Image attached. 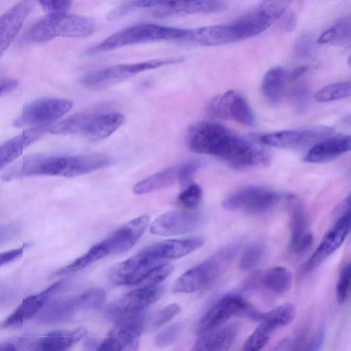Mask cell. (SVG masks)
<instances>
[{"mask_svg": "<svg viewBox=\"0 0 351 351\" xmlns=\"http://www.w3.org/2000/svg\"><path fill=\"white\" fill-rule=\"evenodd\" d=\"M289 3L287 1H263L242 15L232 23L239 40L264 32L285 14Z\"/></svg>", "mask_w": 351, "mask_h": 351, "instance_id": "obj_7", "label": "cell"}, {"mask_svg": "<svg viewBox=\"0 0 351 351\" xmlns=\"http://www.w3.org/2000/svg\"><path fill=\"white\" fill-rule=\"evenodd\" d=\"M86 333L84 327L52 331L36 340L31 345L29 351H68Z\"/></svg>", "mask_w": 351, "mask_h": 351, "instance_id": "obj_24", "label": "cell"}, {"mask_svg": "<svg viewBox=\"0 0 351 351\" xmlns=\"http://www.w3.org/2000/svg\"><path fill=\"white\" fill-rule=\"evenodd\" d=\"M239 245L224 247L199 265L182 274L173 287L174 293H193L211 285L224 268L234 258Z\"/></svg>", "mask_w": 351, "mask_h": 351, "instance_id": "obj_5", "label": "cell"}, {"mask_svg": "<svg viewBox=\"0 0 351 351\" xmlns=\"http://www.w3.org/2000/svg\"><path fill=\"white\" fill-rule=\"evenodd\" d=\"M143 326L144 315L142 311L117 319L116 324L110 334L121 342L122 351H137Z\"/></svg>", "mask_w": 351, "mask_h": 351, "instance_id": "obj_23", "label": "cell"}, {"mask_svg": "<svg viewBox=\"0 0 351 351\" xmlns=\"http://www.w3.org/2000/svg\"><path fill=\"white\" fill-rule=\"evenodd\" d=\"M238 40L239 38L232 24L187 29L184 39V41L203 46L221 45Z\"/></svg>", "mask_w": 351, "mask_h": 351, "instance_id": "obj_22", "label": "cell"}, {"mask_svg": "<svg viewBox=\"0 0 351 351\" xmlns=\"http://www.w3.org/2000/svg\"><path fill=\"white\" fill-rule=\"evenodd\" d=\"M181 328V324L176 323L162 330L155 338L156 346L164 348L172 344L178 338Z\"/></svg>", "mask_w": 351, "mask_h": 351, "instance_id": "obj_42", "label": "cell"}, {"mask_svg": "<svg viewBox=\"0 0 351 351\" xmlns=\"http://www.w3.org/2000/svg\"><path fill=\"white\" fill-rule=\"evenodd\" d=\"M202 166V162L199 160H191L180 163L178 173V183L182 186H186L190 184L193 176Z\"/></svg>", "mask_w": 351, "mask_h": 351, "instance_id": "obj_43", "label": "cell"}, {"mask_svg": "<svg viewBox=\"0 0 351 351\" xmlns=\"http://www.w3.org/2000/svg\"><path fill=\"white\" fill-rule=\"evenodd\" d=\"M40 6L48 14L66 13L71 8V1L42 0L39 1Z\"/></svg>", "mask_w": 351, "mask_h": 351, "instance_id": "obj_45", "label": "cell"}, {"mask_svg": "<svg viewBox=\"0 0 351 351\" xmlns=\"http://www.w3.org/2000/svg\"><path fill=\"white\" fill-rule=\"evenodd\" d=\"M308 95V88L305 84H302L294 93V103L296 108L300 111L304 110L306 105Z\"/></svg>", "mask_w": 351, "mask_h": 351, "instance_id": "obj_48", "label": "cell"}, {"mask_svg": "<svg viewBox=\"0 0 351 351\" xmlns=\"http://www.w3.org/2000/svg\"><path fill=\"white\" fill-rule=\"evenodd\" d=\"M186 33L187 29L139 23L114 33L88 51L97 53L135 44L169 40H184Z\"/></svg>", "mask_w": 351, "mask_h": 351, "instance_id": "obj_4", "label": "cell"}, {"mask_svg": "<svg viewBox=\"0 0 351 351\" xmlns=\"http://www.w3.org/2000/svg\"><path fill=\"white\" fill-rule=\"evenodd\" d=\"M281 198L278 192L261 186L242 187L227 196L222 202L228 210L261 213L276 204Z\"/></svg>", "mask_w": 351, "mask_h": 351, "instance_id": "obj_11", "label": "cell"}, {"mask_svg": "<svg viewBox=\"0 0 351 351\" xmlns=\"http://www.w3.org/2000/svg\"><path fill=\"white\" fill-rule=\"evenodd\" d=\"M180 165L169 167L138 182L134 186L133 192L138 195L148 193L178 182Z\"/></svg>", "mask_w": 351, "mask_h": 351, "instance_id": "obj_31", "label": "cell"}, {"mask_svg": "<svg viewBox=\"0 0 351 351\" xmlns=\"http://www.w3.org/2000/svg\"><path fill=\"white\" fill-rule=\"evenodd\" d=\"M96 351H122V345L116 337L109 334Z\"/></svg>", "mask_w": 351, "mask_h": 351, "instance_id": "obj_47", "label": "cell"}, {"mask_svg": "<svg viewBox=\"0 0 351 351\" xmlns=\"http://www.w3.org/2000/svg\"><path fill=\"white\" fill-rule=\"evenodd\" d=\"M226 7L227 3L221 1H149L148 4V8L153 10V14L160 17L215 13L223 10Z\"/></svg>", "mask_w": 351, "mask_h": 351, "instance_id": "obj_16", "label": "cell"}, {"mask_svg": "<svg viewBox=\"0 0 351 351\" xmlns=\"http://www.w3.org/2000/svg\"><path fill=\"white\" fill-rule=\"evenodd\" d=\"M181 307L177 303L167 305L154 317L152 326L158 328L171 320L180 311Z\"/></svg>", "mask_w": 351, "mask_h": 351, "instance_id": "obj_44", "label": "cell"}, {"mask_svg": "<svg viewBox=\"0 0 351 351\" xmlns=\"http://www.w3.org/2000/svg\"><path fill=\"white\" fill-rule=\"evenodd\" d=\"M17 80L10 77L0 78V96L12 92L17 88Z\"/></svg>", "mask_w": 351, "mask_h": 351, "instance_id": "obj_50", "label": "cell"}, {"mask_svg": "<svg viewBox=\"0 0 351 351\" xmlns=\"http://www.w3.org/2000/svg\"><path fill=\"white\" fill-rule=\"evenodd\" d=\"M15 229L11 226H0V245L14 237Z\"/></svg>", "mask_w": 351, "mask_h": 351, "instance_id": "obj_51", "label": "cell"}, {"mask_svg": "<svg viewBox=\"0 0 351 351\" xmlns=\"http://www.w3.org/2000/svg\"><path fill=\"white\" fill-rule=\"evenodd\" d=\"M308 68L306 66H300L295 68L290 75H289V79L291 81H294L299 78L300 76L303 75L308 71Z\"/></svg>", "mask_w": 351, "mask_h": 351, "instance_id": "obj_52", "label": "cell"}, {"mask_svg": "<svg viewBox=\"0 0 351 351\" xmlns=\"http://www.w3.org/2000/svg\"><path fill=\"white\" fill-rule=\"evenodd\" d=\"M350 38L351 19L350 15H346L324 32L319 37L317 43L346 46L350 45Z\"/></svg>", "mask_w": 351, "mask_h": 351, "instance_id": "obj_33", "label": "cell"}, {"mask_svg": "<svg viewBox=\"0 0 351 351\" xmlns=\"http://www.w3.org/2000/svg\"><path fill=\"white\" fill-rule=\"evenodd\" d=\"M350 211L339 216L333 227L324 236L322 242L306 263V271L315 269L344 242L350 232Z\"/></svg>", "mask_w": 351, "mask_h": 351, "instance_id": "obj_17", "label": "cell"}, {"mask_svg": "<svg viewBox=\"0 0 351 351\" xmlns=\"http://www.w3.org/2000/svg\"><path fill=\"white\" fill-rule=\"evenodd\" d=\"M166 263L145 248L114 265L110 271L109 280L114 285H139L154 269Z\"/></svg>", "mask_w": 351, "mask_h": 351, "instance_id": "obj_9", "label": "cell"}, {"mask_svg": "<svg viewBox=\"0 0 351 351\" xmlns=\"http://www.w3.org/2000/svg\"><path fill=\"white\" fill-rule=\"evenodd\" d=\"M204 215L195 210H175L162 214L150 226L152 234L174 236L191 232L203 221Z\"/></svg>", "mask_w": 351, "mask_h": 351, "instance_id": "obj_14", "label": "cell"}, {"mask_svg": "<svg viewBox=\"0 0 351 351\" xmlns=\"http://www.w3.org/2000/svg\"><path fill=\"white\" fill-rule=\"evenodd\" d=\"M34 7V2L22 1L0 16V57L15 39Z\"/></svg>", "mask_w": 351, "mask_h": 351, "instance_id": "obj_18", "label": "cell"}, {"mask_svg": "<svg viewBox=\"0 0 351 351\" xmlns=\"http://www.w3.org/2000/svg\"><path fill=\"white\" fill-rule=\"evenodd\" d=\"M38 316L43 322H56L71 317L77 311L87 310L84 293L80 295L48 302Z\"/></svg>", "mask_w": 351, "mask_h": 351, "instance_id": "obj_26", "label": "cell"}, {"mask_svg": "<svg viewBox=\"0 0 351 351\" xmlns=\"http://www.w3.org/2000/svg\"><path fill=\"white\" fill-rule=\"evenodd\" d=\"M235 324L217 328L201 335L190 351H228L238 333Z\"/></svg>", "mask_w": 351, "mask_h": 351, "instance_id": "obj_28", "label": "cell"}, {"mask_svg": "<svg viewBox=\"0 0 351 351\" xmlns=\"http://www.w3.org/2000/svg\"><path fill=\"white\" fill-rule=\"evenodd\" d=\"M255 287L261 285L267 291L282 293L289 289L292 282L290 271L283 267H271L263 272L254 274Z\"/></svg>", "mask_w": 351, "mask_h": 351, "instance_id": "obj_30", "label": "cell"}, {"mask_svg": "<svg viewBox=\"0 0 351 351\" xmlns=\"http://www.w3.org/2000/svg\"><path fill=\"white\" fill-rule=\"evenodd\" d=\"M0 351H16V348L12 343H0Z\"/></svg>", "mask_w": 351, "mask_h": 351, "instance_id": "obj_53", "label": "cell"}, {"mask_svg": "<svg viewBox=\"0 0 351 351\" xmlns=\"http://www.w3.org/2000/svg\"><path fill=\"white\" fill-rule=\"evenodd\" d=\"M350 135L341 134L326 137L313 145L304 160L308 162L322 163L333 160L350 150Z\"/></svg>", "mask_w": 351, "mask_h": 351, "instance_id": "obj_21", "label": "cell"}, {"mask_svg": "<svg viewBox=\"0 0 351 351\" xmlns=\"http://www.w3.org/2000/svg\"><path fill=\"white\" fill-rule=\"evenodd\" d=\"M286 73L280 66L270 69L263 77L261 89L265 98L272 104H277L282 99Z\"/></svg>", "mask_w": 351, "mask_h": 351, "instance_id": "obj_32", "label": "cell"}, {"mask_svg": "<svg viewBox=\"0 0 351 351\" xmlns=\"http://www.w3.org/2000/svg\"><path fill=\"white\" fill-rule=\"evenodd\" d=\"M149 223V217L139 216L117 229L110 236L99 241L88 251L69 265L57 270L54 276L70 274L109 255L125 252L138 241Z\"/></svg>", "mask_w": 351, "mask_h": 351, "instance_id": "obj_2", "label": "cell"}, {"mask_svg": "<svg viewBox=\"0 0 351 351\" xmlns=\"http://www.w3.org/2000/svg\"><path fill=\"white\" fill-rule=\"evenodd\" d=\"M295 308L293 304L284 303L267 313H260L258 320L269 326L274 330L289 324L295 316Z\"/></svg>", "mask_w": 351, "mask_h": 351, "instance_id": "obj_34", "label": "cell"}, {"mask_svg": "<svg viewBox=\"0 0 351 351\" xmlns=\"http://www.w3.org/2000/svg\"><path fill=\"white\" fill-rule=\"evenodd\" d=\"M264 254L265 247L262 244H252L244 250L241 256L240 268L244 271L252 270L261 262Z\"/></svg>", "mask_w": 351, "mask_h": 351, "instance_id": "obj_38", "label": "cell"}, {"mask_svg": "<svg viewBox=\"0 0 351 351\" xmlns=\"http://www.w3.org/2000/svg\"><path fill=\"white\" fill-rule=\"evenodd\" d=\"M208 111L213 116L232 120L245 126L255 123L254 115L246 99L234 90H228L215 97L208 104Z\"/></svg>", "mask_w": 351, "mask_h": 351, "instance_id": "obj_13", "label": "cell"}, {"mask_svg": "<svg viewBox=\"0 0 351 351\" xmlns=\"http://www.w3.org/2000/svg\"><path fill=\"white\" fill-rule=\"evenodd\" d=\"M95 21L87 16L66 13L48 14L25 32L26 41L42 43L58 36L83 38L95 30Z\"/></svg>", "mask_w": 351, "mask_h": 351, "instance_id": "obj_3", "label": "cell"}, {"mask_svg": "<svg viewBox=\"0 0 351 351\" xmlns=\"http://www.w3.org/2000/svg\"><path fill=\"white\" fill-rule=\"evenodd\" d=\"M313 41L308 35H304L300 38L295 45V54L300 58H308L313 51Z\"/></svg>", "mask_w": 351, "mask_h": 351, "instance_id": "obj_46", "label": "cell"}, {"mask_svg": "<svg viewBox=\"0 0 351 351\" xmlns=\"http://www.w3.org/2000/svg\"><path fill=\"white\" fill-rule=\"evenodd\" d=\"M291 239L289 250L296 254L306 252L312 245L313 238L307 230V217L302 204L291 199Z\"/></svg>", "mask_w": 351, "mask_h": 351, "instance_id": "obj_20", "label": "cell"}, {"mask_svg": "<svg viewBox=\"0 0 351 351\" xmlns=\"http://www.w3.org/2000/svg\"><path fill=\"white\" fill-rule=\"evenodd\" d=\"M350 264L348 263L342 269L336 287V295L339 303L347 300L350 293Z\"/></svg>", "mask_w": 351, "mask_h": 351, "instance_id": "obj_41", "label": "cell"}, {"mask_svg": "<svg viewBox=\"0 0 351 351\" xmlns=\"http://www.w3.org/2000/svg\"><path fill=\"white\" fill-rule=\"evenodd\" d=\"M203 196L202 188L197 184H190L178 195V204L187 210H193L200 203Z\"/></svg>", "mask_w": 351, "mask_h": 351, "instance_id": "obj_39", "label": "cell"}, {"mask_svg": "<svg viewBox=\"0 0 351 351\" xmlns=\"http://www.w3.org/2000/svg\"><path fill=\"white\" fill-rule=\"evenodd\" d=\"M160 285L139 287L118 299L109 308L110 315L115 320L121 317L142 312L145 308L155 302L162 295Z\"/></svg>", "mask_w": 351, "mask_h": 351, "instance_id": "obj_15", "label": "cell"}, {"mask_svg": "<svg viewBox=\"0 0 351 351\" xmlns=\"http://www.w3.org/2000/svg\"><path fill=\"white\" fill-rule=\"evenodd\" d=\"M73 107V102L63 98H42L32 101L23 109L14 121L15 127L42 126L51 123L66 114Z\"/></svg>", "mask_w": 351, "mask_h": 351, "instance_id": "obj_10", "label": "cell"}, {"mask_svg": "<svg viewBox=\"0 0 351 351\" xmlns=\"http://www.w3.org/2000/svg\"><path fill=\"white\" fill-rule=\"evenodd\" d=\"M112 160L101 154L80 156L36 154L24 158L7 170L1 179L10 181L31 176L75 177L110 165Z\"/></svg>", "mask_w": 351, "mask_h": 351, "instance_id": "obj_1", "label": "cell"}, {"mask_svg": "<svg viewBox=\"0 0 351 351\" xmlns=\"http://www.w3.org/2000/svg\"><path fill=\"white\" fill-rule=\"evenodd\" d=\"M173 266L167 263L154 269L139 285L140 287L159 285L173 271Z\"/></svg>", "mask_w": 351, "mask_h": 351, "instance_id": "obj_40", "label": "cell"}, {"mask_svg": "<svg viewBox=\"0 0 351 351\" xmlns=\"http://www.w3.org/2000/svg\"><path fill=\"white\" fill-rule=\"evenodd\" d=\"M25 245L0 253V267L8 264L22 256Z\"/></svg>", "mask_w": 351, "mask_h": 351, "instance_id": "obj_49", "label": "cell"}, {"mask_svg": "<svg viewBox=\"0 0 351 351\" xmlns=\"http://www.w3.org/2000/svg\"><path fill=\"white\" fill-rule=\"evenodd\" d=\"M124 121V115L119 112L93 113L81 135L90 141H101L110 136Z\"/></svg>", "mask_w": 351, "mask_h": 351, "instance_id": "obj_25", "label": "cell"}, {"mask_svg": "<svg viewBox=\"0 0 351 351\" xmlns=\"http://www.w3.org/2000/svg\"><path fill=\"white\" fill-rule=\"evenodd\" d=\"M350 81H342L329 84L319 89L315 95L318 102H328L346 98L350 96Z\"/></svg>", "mask_w": 351, "mask_h": 351, "instance_id": "obj_35", "label": "cell"}, {"mask_svg": "<svg viewBox=\"0 0 351 351\" xmlns=\"http://www.w3.org/2000/svg\"><path fill=\"white\" fill-rule=\"evenodd\" d=\"M63 280H59L41 292L25 298L15 311L1 323V327H16L34 317L47 304L49 298L63 286Z\"/></svg>", "mask_w": 351, "mask_h": 351, "instance_id": "obj_19", "label": "cell"}, {"mask_svg": "<svg viewBox=\"0 0 351 351\" xmlns=\"http://www.w3.org/2000/svg\"><path fill=\"white\" fill-rule=\"evenodd\" d=\"M258 313L240 295H226L215 302L199 319L196 332L201 335L219 328L233 316L244 315L256 320Z\"/></svg>", "mask_w": 351, "mask_h": 351, "instance_id": "obj_8", "label": "cell"}, {"mask_svg": "<svg viewBox=\"0 0 351 351\" xmlns=\"http://www.w3.org/2000/svg\"><path fill=\"white\" fill-rule=\"evenodd\" d=\"M325 339V330L319 328L311 334L302 333L290 351H319Z\"/></svg>", "mask_w": 351, "mask_h": 351, "instance_id": "obj_37", "label": "cell"}, {"mask_svg": "<svg viewBox=\"0 0 351 351\" xmlns=\"http://www.w3.org/2000/svg\"><path fill=\"white\" fill-rule=\"evenodd\" d=\"M182 60L181 58H165L136 63L114 65L86 75L80 80V82L84 86L90 88H106L143 71L176 64Z\"/></svg>", "mask_w": 351, "mask_h": 351, "instance_id": "obj_6", "label": "cell"}, {"mask_svg": "<svg viewBox=\"0 0 351 351\" xmlns=\"http://www.w3.org/2000/svg\"><path fill=\"white\" fill-rule=\"evenodd\" d=\"M274 332L267 324L260 322L245 340L241 351H261Z\"/></svg>", "mask_w": 351, "mask_h": 351, "instance_id": "obj_36", "label": "cell"}, {"mask_svg": "<svg viewBox=\"0 0 351 351\" xmlns=\"http://www.w3.org/2000/svg\"><path fill=\"white\" fill-rule=\"evenodd\" d=\"M204 243V239L200 237L169 239L152 244L145 249L156 258L166 261L184 256L199 248Z\"/></svg>", "mask_w": 351, "mask_h": 351, "instance_id": "obj_29", "label": "cell"}, {"mask_svg": "<svg viewBox=\"0 0 351 351\" xmlns=\"http://www.w3.org/2000/svg\"><path fill=\"white\" fill-rule=\"evenodd\" d=\"M333 131V128L326 125L285 130L263 135L260 141L270 147L298 149L312 147L321 140L330 136Z\"/></svg>", "mask_w": 351, "mask_h": 351, "instance_id": "obj_12", "label": "cell"}, {"mask_svg": "<svg viewBox=\"0 0 351 351\" xmlns=\"http://www.w3.org/2000/svg\"><path fill=\"white\" fill-rule=\"evenodd\" d=\"M50 125L32 128L1 144L0 169L21 156L28 146L48 131Z\"/></svg>", "mask_w": 351, "mask_h": 351, "instance_id": "obj_27", "label": "cell"}]
</instances>
